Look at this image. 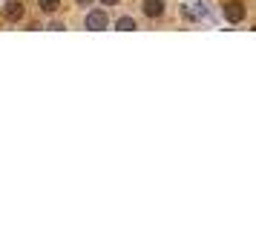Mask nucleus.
Here are the masks:
<instances>
[{
	"label": "nucleus",
	"instance_id": "f257e3e1",
	"mask_svg": "<svg viewBox=\"0 0 256 247\" xmlns=\"http://www.w3.org/2000/svg\"><path fill=\"white\" fill-rule=\"evenodd\" d=\"M182 17H187V20H204V23H213L210 9H208V6H202V3H182Z\"/></svg>",
	"mask_w": 256,
	"mask_h": 247
},
{
	"label": "nucleus",
	"instance_id": "f03ea898",
	"mask_svg": "<svg viewBox=\"0 0 256 247\" xmlns=\"http://www.w3.org/2000/svg\"><path fill=\"white\" fill-rule=\"evenodd\" d=\"M222 17H224L228 23H242L244 20V3L242 0H228V3L222 6Z\"/></svg>",
	"mask_w": 256,
	"mask_h": 247
},
{
	"label": "nucleus",
	"instance_id": "7ed1b4c3",
	"mask_svg": "<svg viewBox=\"0 0 256 247\" xmlns=\"http://www.w3.org/2000/svg\"><path fill=\"white\" fill-rule=\"evenodd\" d=\"M106 26H110V17H106V12H101V9H92V12L86 14V29L101 32V29H106Z\"/></svg>",
	"mask_w": 256,
	"mask_h": 247
},
{
	"label": "nucleus",
	"instance_id": "20e7f679",
	"mask_svg": "<svg viewBox=\"0 0 256 247\" xmlns=\"http://www.w3.org/2000/svg\"><path fill=\"white\" fill-rule=\"evenodd\" d=\"M141 9H144L147 17H162V14H164V0H144V3H141Z\"/></svg>",
	"mask_w": 256,
	"mask_h": 247
},
{
	"label": "nucleus",
	"instance_id": "39448f33",
	"mask_svg": "<svg viewBox=\"0 0 256 247\" xmlns=\"http://www.w3.org/2000/svg\"><path fill=\"white\" fill-rule=\"evenodd\" d=\"M6 17H9V20H20V17H24V6H20V3H9V6H6Z\"/></svg>",
	"mask_w": 256,
	"mask_h": 247
},
{
	"label": "nucleus",
	"instance_id": "423d86ee",
	"mask_svg": "<svg viewBox=\"0 0 256 247\" xmlns=\"http://www.w3.org/2000/svg\"><path fill=\"white\" fill-rule=\"evenodd\" d=\"M116 29L118 32H132V29H136V20H132V17H118Z\"/></svg>",
	"mask_w": 256,
	"mask_h": 247
},
{
	"label": "nucleus",
	"instance_id": "0eeeda50",
	"mask_svg": "<svg viewBox=\"0 0 256 247\" xmlns=\"http://www.w3.org/2000/svg\"><path fill=\"white\" fill-rule=\"evenodd\" d=\"M38 3H40V12H46V14H55L60 6V0H38Z\"/></svg>",
	"mask_w": 256,
	"mask_h": 247
},
{
	"label": "nucleus",
	"instance_id": "6e6552de",
	"mask_svg": "<svg viewBox=\"0 0 256 247\" xmlns=\"http://www.w3.org/2000/svg\"><path fill=\"white\" fill-rule=\"evenodd\" d=\"M78 6H92V0H75Z\"/></svg>",
	"mask_w": 256,
	"mask_h": 247
},
{
	"label": "nucleus",
	"instance_id": "1a4fd4ad",
	"mask_svg": "<svg viewBox=\"0 0 256 247\" xmlns=\"http://www.w3.org/2000/svg\"><path fill=\"white\" fill-rule=\"evenodd\" d=\"M101 3H104V6H116L118 0H101Z\"/></svg>",
	"mask_w": 256,
	"mask_h": 247
}]
</instances>
